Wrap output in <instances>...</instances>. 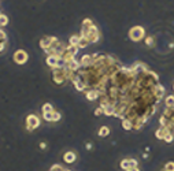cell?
Here are the masks:
<instances>
[{"label":"cell","mask_w":174,"mask_h":171,"mask_svg":"<svg viewBox=\"0 0 174 171\" xmlns=\"http://www.w3.org/2000/svg\"><path fill=\"white\" fill-rule=\"evenodd\" d=\"M28 59H29V55H28V52L25 49H17L14 52V55H12V60L21 66L25 65L28 62Z\"/></svg>","instance_id":"5b68a950"},{"label":"cell","mask_w":174,"mask_h":171,"mask_svg":"<svg viewBox=\"0 0 174 171\" xmlns=\"http://www.w3.org/2000/svg\"><path fill=\"white\" fill-rule=\"evenodd\" d=\"M134 167H137V160H134V159H123L121 161V169L125 171L134 169Z\"/></svg>","instance_id":"52a82bcc"},{"label":"cell","mask_w":174,"mask_h":171,"mask_svg":"<svg viewBox=\"0 0 174 171\" xmlns=\"http://www.w3.org/2000/svg\"><path fill=\"white\" fill-rule=\"evenodd\" d=\"M63 160H65V163L70 164V163H74L75 160H77V153L73 151H67L63 153Z\"/></svg>","instance_id":"9c48e42d"},{"label":"cell","mask_w":174,"mask_h":171,"mask_svg":"<svg viewBox=\"0 0 174 171\" xmlns=\"http://www.w3.org/2000/svg\"><path fill=\"white\" fill-rule=\"evenodd\" d=\"M173 138H174L173 133H172V131H167V134L164 136V138H163V140L166 141V142H172V141H173Z\"/></svg>","instance_id":"7402d4cb"},{"label":"cell","mask_w":174,"mask_h":171,"mask_svg":"<svg viewBox=\"0 0 174 171\" xmlns=\"http://www.w3.org/2000/svg\"><path fill=\"white\" fill-rule=\"evenodd\" d=\"M108 134H110V129H108V126H102V127L99 129V131H97V136L99 137H108Z\"/></svg>","instance_id":"7c38bea8"},{"label":"cell","mask_w":174,"mask_h":171,"mask_svg":"<svg viewBox=\"0 0 174 171\" xmlns=\"http://www.w3.org/2000/svg\"><path fill=\"white\" fill-rule=\"evenodd\" d=\"M40 148H41V149H44V148H47V144H45V142H40Z\"/></svg>","instance_id":"484cf974"},{"label":"cell","mask_w":174,"mask_h":171,"mask_svg":"<svg viewBox=\"0 0 174 171\" xmlns=\"http://www.w3.org/2000/svg\"><path fill=\"white\" fill-rule=\"evenodd\" d=\"M25 126H26V129L30 131L36 130L40 126V118L37 115H34V114H29V115L26 116V119H25Z\"/></svg>","instance_id":"3957f363"},{"label":"cell","mask_w":174,"mask_h":171,"mask_svg":"<svg viewBox=\"0 0 174 171\" xmlns=\"http://www.w3.org/2000/svg\"><path fill=\"white\" fill-rule=\"evenodd\" d=\"M43 119H44L45 122H52V119H53V112L43 114Z\"/></svg>","instance_id":"ffe728a7"},{"label":"cell","mask_w":174,"mask_h":171,"mask_svg":"<svg viewBox=\"0 0 174 171\" xmlns=\"http://www.w3.org/2000/svg\"><path fill=\"white\" fill-rule=\"evenodd\" d=\"M102 114H104V112H103V108L99 106V108L95 110V115H102Z\"/></svg>","instance_id":"d4e9b609"},{"label":"cell","mask_w":174,"mask_h":171,"mask_svg":"<svg viewBox=\"0 0 174 171\" xmlns=\"http://www.w3.org/2000/svg\"><path fill=\"white\" fill-rule=\"evenodd\" d=\"M145 43H147V45H154V39L152 37H147V39H145Z\"/></svg>","instance_id":"cb8c5ba5"},{"label":"cell","mask_w":174,"mask_h":171,"mask_svg":"<svg viewBox=\"0 0 174 171\" xmlns=\"http://www.w3.org/2000/svg\"><path fill=\"white\" fill-rule=\"evenodd\" d=\"M80 36L85 37V39L89 41V44L91 43H97L100 39L99 29H97V26L93 23V21L89 19V18H85V19L82 21V27H81Z\"/></svg>","instance_id":"6da1fadb"},{"label":"cell","mask_w":174,"mask_h":171,"mask_svg":"<svg viewBox=\"0 0 174 171\" xmlns=\"http://www.w3.org/2000/svg\"><path fill=\"white\" fill-rule=\"evenodd\" d=\"M41 111H43V114H47V112H53L55 108H53V106L51 103H45V104H43V107H41Z\"/></svg>","instance_id":"4fadbf2b"},{"label":"cell","mask_w":174,"mask_h":171,"mask_svg":"<svg viewBox=\"0 0 174 171\" xmlns=\"http://www.w3.org/2000/svg\"><path fill=\"white\" fill-rule=\"evenodd\" d=\"M0 15H2V12H0Z\"/></svg>","instance_id":"83f0119b"},{"label":"cell","mask_w":174,"mask_h":171,"mask_svg":"<svg viewBox=\"0 0 174 171\" xmlns=\"http://www.w3.org/2000/svg\"><path fill=\"white\" fill-rule=\"evenodd\" d=\"M167 131H169V130H167L166 127H159V129H158V131H156V137L159 138V140H163L164 136L167 134Z\"/></svg>","instance_id":"9a60e30c"},{"label":"cell","mask_w":174,"mask_h":171,"mask_svg":"<svg viewBox=\"0 0 174 171\" xmlns=\"http://www.w3.org/2000/svg\"><path fill=\"white\" fill-rule=\"evenodd\" d=\"M122 127L125 129V130H130V129H133V122L129 121V119H123L122 121Z\"/></svg>","instance_id":"e0dca14e"},{"label":"cell","mask_w":174,"mask_h":171,"mask_svg":"<svg viewBox=\"0 0 174 171\" xmlns=\"http://www.w3.org/2000/svg\"><path fill=\"white\" fill-rule=\"evenodd\" d=\"M89 45V41H88L85 37L80 36V41H78V48L82 49V48H87V47Z\"/></svg>","instance_id":"2e32d148"},{"label":"cell","mask_w":174,"mask_h":171,"mask_svg":"<svg viewBox=\"0 0 174 171\" xmlns=\"http://www.w3.org/2000/svg\"><path fill=\"white\" fill-rule=\"evenodd\" d=\"M58 40L56 37H53V36H44V37H41L40 41H39V45H40V48L44 51V52H47L51 47L53 45V43Z\"/></svg>","instance_id":"8992f818"},{"label":"cell","mask_w":174,"mask_h":171,"mask_svg":"<svg viewBox=\"0 0 174 171\" xmlns=\"http://www.w3.org/2000/svg\"><path fill=\"white\" fill-rule=\"evenodd\" d=\"M61 118H62V115H61V112L59 111H53V119H52V122H58V121H61Z\"/></svg>","instance_id":"44dd1931"},{"label":"cell","mask_w":174,"mask_h":171,"mask_svg":"<svg viewBox=\"0 0 174 171\" xmlns=\"http://www.w3.org/2000/svg\"><path fill=\"white\" fill-rule=\"evenodd\" d=\"M128 171H140V170H138L137 167H134V169H130V170H128Z\"/></svg>","instance_id":"4316f807"},{"label":"cell","mask_w":174,"mask_h":171,"mask_svg":"<svg viewBox=\"0 0 174 171\" xmlns=\"http://www.w3.org/2000/svg\"><path fill=\"white\" fill-rule=\"evenodd\" d=\"M7 25H8V17L4 14H2L0 15V26L4 27V26H7Z\"/></svg>","instance_id":"ac0fdd59"},{"label":"cell","mask_w":174,"mask_h":171,"mask_svg":"<svg viewBox=\"0 0 174 171\" xmlns=\"http://www.w3.org/2000/svg\"><path fill=\"white\" fill-rule=\"evenodd\" d=\"M145 36L144 27L141 26H133L130 30H129V39L132 41H141Z\"/></svg>","instance_id":"277c9868"},{"label":"cell","mask_w":174,"mask_h":171,"mask_svg":"<svg viewBox=\"0 0 174 171\" xmlns=\"http://www.w3.org/2000/svg\"><path fill=\"white\" fill-rule=\"evenodd\" d=\"M6 47H7V34L3 29H0V53L4 52Z\"/></svg>","instance_id":"30bf717a"},{"label":"cell","mask_w":174,"mask_h":171,"mask_svg":"<svg viewBox=\"0 0 174 171\" xmlns=\"http://www.w3.org/2000/svg\"><path fill=\"white\" fill-rule=\"evenodd\" d=\"M78 41H80V34H73L69 39V45H77L78 47Z\"/></svg>","instance_id":"5bb4252c"},{"label":"cell","mask_w":174,"mask_h":171,"mask_svg":"<svg viewBox=\"0 0 174 171\" xmlns=\"http://www.w3.org/2000/svg\"><path fill=\"white\" fill-rule=\"evenodd\" d=\"M48 171H70V170H67V169H65L63 166H61V164H53V166L49 169Z\"/></svg>","instance_id":"d6986e66"},{"label":"cell","mask_w":174,"mask_h":171,"mask_svg":"<svg viewBox=\"0 0 174 171\" xmlns=\"http://www.w3.org/2000/svg\"><path fill=\"white\" fill-rule=\"evenodd\" d=\"M154 94H155V97H156V99L160 100L163 97V94H164V88L160 84H158L156 86H155V89H154Z\"/></svg>","instance_id":"8fae6325"},{"label":"cell","mask_w":174,"mask_h":171,"mask_svg":"<svg viewBox=\"0 0 174 171\" xmlns=\"http://www.w3.org/2000/svg\"><path fill=\"white\" fill-rule=\"evenodd\" d=\"M84 93H85V97H87L89 101H95L100 97V93L97 89H87Z\"/></svg>","instance_id":"ba28073f"},{"label":"cell","mask_w":174,"mask_h":171,"mask_svg":"<svg viewBox=\"0 0 174 171\" xmlns=\"http://www.w3.org/2000/svg\"><path fill=\"white\" fill-rule=\"evenodd\" d=\"M71 73L67 67H56V69H52V81L53 84L56 85H62L65 84L66 81H70V75Z\"/></svg>","instance_id":"7a4b0ae2"},{"label":"cell","mask_w":174,"mask_h":171,"mask_svg":"<svg viewBox=\"0 0 174 171\" xmlns=\"http://www.w3.org/2000/svg\"><path fill=\"white\" fill-rule=\"evenodd\" d=\"M164 171H174V161H169L164 166Z\"/></svg>","instance_id":"603a6c76"}]
</instances>
